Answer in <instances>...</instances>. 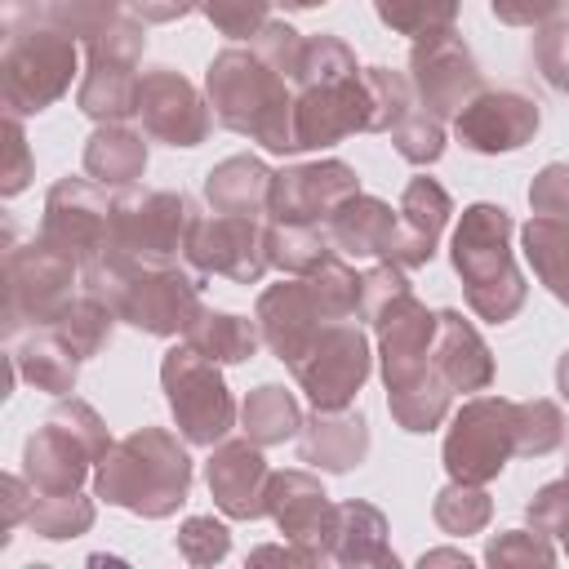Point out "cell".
I'll return each instance as SVG.
<instances>
[{
    "label": "cell",
    "instance_id": "61",
    "mask_svg": "<svg viewBox=\"0 0 569 569\" xmlns=\"http://www.w3.org/2000/svg\"><path fill=\"white\" fill-rule=\"evenodd\" d=\"M565 476H569V471H565Z\"/></svg>",
    "mask_w": 569,
    "mask_h": 569
},
{
    "label": "cell",
    "instance_id": "14",
    "mask_svg": "<svg viewBox=\"0 0 569 569\" xmlns=\"http://www.w3.org/2000/svg\"><path fill=\"white\" fill-rule=\"evenodd\" d=\"M111 204L107 187L93 178H58L44 196V218H40V240L67 253L71 262L89 267L102 258L107 236H111Z\"/></svg>",
    "mask_w": 569,
    "mask_h": 569
},
{
    "label": "cell",
    "instance_id": "20",
    "mask_svg": "<svg viewBox=\"0 0 569 569\" xmlns=\"http://www.w3.org/2000/svg\"><path fill=\"white\" fill-rule=\"evenodd\" d=\"M44 13L53 27L76 36L89 58L138 62L147 49V31H142L147 22L124 0H49Z\"/></svg>",
    "mask_w": 569,
    "mask_h": 569
},
{
    "label": "cell",
    "instance_id": "21",
    "mask_svg": "<svg viewBox=\"0 0 569 569\" xmlns=\"http://www.w3.org/2000/svg\"><path fill=\"white\" fill-rule=\"evenodd\" d=\"M333 507L325 485L302 471V467H289V471H271V485H267V516L276 520V529L298 542L316 565L325 560V547H329V529H333Z\"/></svg>",
    "mask_w": 569,
    "mask_h": 569
},
{
    "label": "cell",
    "instance_id": "39",
    "mask_svg": "<svg viewBox=\"0 0 569 569\" xmlns=\"http://www.w3.org/2000/svg\"><path fill=\"white\" fill-rule=\"evenodd\" d=\"M329 253H338L333 240H329V227H320V222H271V267H280L284 276H307Z\"/></svg>",
    "mask_w": 569,
    "mask_h": 569
},
{
    "label": "cell",
    "instance_id": "23",
    "mask_svg": "<svg viewBox=\"0 0 569 569\" xmlns=\"http://www.w3.org/2000/svg\"><path fill=\"white\" fill-rule=\"evenodd\" d=\"M253 320H258V333L271 347V356L284 360V365H293L302 356V347L316 338V329L325 325L302 276H289V280L262 289L258 307H253Z\"/></svg>",
    "mask_w": 569,
    "mask_h": 569
},
{
    "label": "cell",
    "instance_id": "7",
    "mask_svg": "<svg viewBox=\"0 0 569 569\" xmlns=\"http://www.w3.org/2000/svg\"><path fill=\"white\" fill-rule=\"evenodd\" d=\"M111 431L84 400H62L22 445V476L36 493H71L111 449Z\"/></svg>",
    "mask_w": 569,
    "mask_h": 569
},
{
    "label": "cell",
    "instance_id": "18",
    "mask_svg": "<svg viewBox=\"0 0 569 569\" xmlns=\"http://www.w3.org/2000/svg\"><path fill=\"white\" fill-rule=\"evenodd\" d=\"M351 196H360V178L347 160L293 164V169H280L271 178L267 218L271 222H320L325 227L338 213V204H347Z\"/></svg>",
    "mask_w": 569,
    "mask_h": 569
},
{
    "label": "cell",
    "instance_id": "47",
    "mask_svg": "<svg viewBox=\"0 0 569 569\" xmlns=\"http://www.w3.org/2000/svg\"><path fill=\"white\" fill-rule=\"evenodd\" d=\"M271 0H200V13L231 40H253L271 18Z\"/></svg>",
    "mask_w": 569,
    "mask_h": 569
},
{
    "label": "cell",
    "instance_id": "12",
    "mask_svg": "<svg viewBox=\"0 0 569 569\" xmlns=\"http://www.w3.org/2000/svg\"><path fill=\"white\" fill-rule=\"evenodd\" d=\"M369 365L373 356L365 329L356 320H329L316 329V338L302 347V356L289 369L316 409H342L365 387Z\"/></svg>",
    "mask_w": 569,
    "mask_h": 569
},
{
    "label": "cell",
    "instance_id": "56",
    "mask_svg": "<svg viewBox=\"0 0 569 569\" xmlns=\"http://www.w3.org/2000/svg\"><path fill=\"white\" fill-rule=\"evenodd\" d=\"M418 565H422V569H427V565H462V569H467L471 560H467L462 551H449V547H445V551H427V556H422Z\"/></svg>",
    "mask_w": 569,
    "mask_h": 569
},
{
    "label": "cell",
    "instance_id": "25",
    "mask_svg": "<svg viewBox=\"0 0 569 569\" xmlns=\"http://www.w3.org/2000/svg\"><path fill=\"white\" fill-rule=\"evenodd\" d=\"M369 453V422L360 409L342 405V409H316L311 418H302L298 431V458L320 467V471H351L360 467Z\"/></svg>",
    "mask_w": 569,
    "mask_h": 569
},
{
    "label": "cell",
    "instance_id": "30",
    "mask_svg": "<svg viewBox=\"0 0 569 569\" xmlns=\"http://www.w3.org/2000/svg\"><path fill=\"white\" fill-rule=\"evenodd\" d=\"M147 169V138L124 120H107L84 142V173L102 187H133Z\"/></svg>",
    "mask_w": 569,
    "mask_h": 569
},
{
    "label": "cell",
    "instance_id": "4",
    "mask_svg": "<svg viewBox=\"0 0 569 569\" xmlns=\"http://www.w3.org/2000/svg\"><path fill=\"white\" fill-rule=\"evenodd\" d=\"M93 493L142 520H164L191 493V453L173 431L138 427L102 453L93 467Z\"/></svg>",
    "mask_w": 569,
    "mask_h": 569
},
{
    "label": "cell",
    "instance_id": "33",
    "mask_svg": "<svg viewBox=\"0 0 569 569\" xmlns=\"http://www.w3.org/2000/svg\"><path fill=\"white\" fill-rule=\"evenodd\" d=\"M182 342H191L200 356L218 360V365H244L258 356L262 333L258 320L236 316V311H218V307H200V316L187 325Z\"/></svg>",
    "mask_w": 569,
    "mask_h": 569
},
{
    "label": "cell",
    "instance_id": "58",
    "mask_svg": "<svg viewBox=\"0 0 569 569\" xmlns=\"http://www.w3.org/2000/svg\"><path fill=\"white\" fill-rule=\"evenodd\" d=\"M276 4H284V9H316V4H329V0H276Z\"/></svg>",
    "mask_w": 569,
    "mask_h": 569
},
{
    "label": "cell",
    "instance_id": "41",
    "mask_svg": "<svg viewBox=\"0 0 569 569\" xmlns=\"http://www.w3.org/2000/svg\"><path fill=\"white\" fill-rule=\"evenodd\" d=\"M462 0H373L382 27H391L396 36H413V40H431L440 31L453 27Z\"/></svg>",
    "mask_w": 569,
    "mask_h": 569
},
{
    "label": "cell",
    "instance_id": "26",
    "mask_svg": "<svg viewBox=\"0 0 569 569\" xmlns=\"http://www.w3.org/2000/svg\"><path fill=\"white\" fill-rule=\"evenodd\" d=\"M431 365L449 382V391H485L493 382V356L485 338L476 333L462 311L445 307L436 311V342H431Z\"/></svg>",
    "mask_w": 569,
    "mask_h": 569
},
{
    "label": "cell",
    "instance_id": "59",
    "mask_svg": "<svg viewBox=\"0 0 569 569\" xmlns=\"http://www.w3.org/2000/svg\"><path fill=\"white\" fill-rule=\"evenodd\" d=\"M565 556H569V538H565Z\"/></svg>",
    "mask_w": 569,
    "mask_h": 569
},
{
    "label": "cell",
    "instance_id": "31",
    "mask_svg": "<svg viewBox=\"0 0 569 569\" xmlns=\"http://www.w3.org/2000/svg\"><path fill=\"white\" fill-rule=\"evenodd\" d=\"M138 62H120V58H89L84 80L76 89V107L84 116H93L98 124L107 120H124L138 111Z\"/></svg>",
    "mask_w": 569,
    "mask_h": 569
},
{
    "label": "cell",
    "instance_id": "60",
    "mask_svg": "<svg viewBox=\"0 0 569 569\" xmlns=\"http://www.w3.org/2000/svg\"><path fill=\"white\" fill-rule=\"evenodd\" d=\"M124 4H129V0H124Z\"/></svg>",
    "mask_w": 569,
    "mask_h": 569
},
{
    "label": "cell",
    "instance_id": "24",
    "mask_svg": "<svg viewBox=\"0 0 569 569\" xmlns=\"http://www.w3.org/2000/svg\"><path fill=\"white\" fill-rule=\"evenodd\" d=\"M400 231H396V253L391 262H400L405 271L413 267H427L436 258V244H440V231L449 227V213H453V200L449 191L436 182V178H409V187L400 191Z\"/></svg>",
    "mask_w": 569,
    "mask_h": 569
},
{
    "label": "cell",
    "instance_id": "35",
    "mask_svg": "<svg viewBox=\"0 0 569 569\" xmlns=\"http://www.w3.org/2000/svg\"><path fill=\"white\" fill-rule=\"evenodd\" d=\"M240 427L253 445L271 449V445H284V440H298L302 431V409L293 400V391L276 387V382H262L244 396L240 405Z\"/></svg>",
    "mask_w": 569,
    "mask_h": 569
},
{
    "label": "cell",
    "instance_id": "3",
    "mask_svg": "<svg viewBox=\"0 0 569 569\" xmlns=\"http://www.w3.org/2000/svg\"><path fill=\"white\" fill-rule=\"evenodd\" d=\"M204 93L213 107V120L240 138H253L258 147L276 156L298 151L293 129V80H284L276 67H267L253 49H222L213 53L204 71Z\"/></svg>",
    "mask_w": 569,
    "mask_h": 569
},
{
    "label": "cell",
    "instance_id": "50",
    "mask_svg": "<svg viewBox=\"0 0 569 569\" xmlns=\"http://www.w3.org/2000/svg\"><path fill=\"white\" fill-rule=\"evenodd\" d=\"M400 293H409V276H405V267L378 258V262L360 276V320L373 325V316H378L382 307H391Z\"/></svg>",
    "mask_w": 569,
    "mask_h": 569
},
{
    "label": "cell",
    "instance_id": "9",
    "mask_svg": "<svg viewBox=\"0 0 569 569\" xmlns=\"http://www.w3.org/2000/svg\"><path fill=\"white\" fill-rule=\"evenodd\" d=\"M160 382L187 445L213 449L218 440H227V431L236 427V400L218 373V360L200 356L191 342L169 347L160 360Z\"/></svg>",
    "mask_w": 569,
    "mask_h": 569
},
{
    "label": "cell",
    "instance_id": "5",
    "mask_svg": "<svg viewBox=\"0 0 569 569\" xmlns=\"http://www.w3.org/2000/svg\"><path fill=\"white\" fill-rule=\"evenodd\" d=\"M209 276H200L191 262H164V267H124V262H89L80 267V284L102 293L116 316L151 338L187 333V325L200 316V289Z\"/></svg>",
    "mask_w": 569,
    "mask_h": 569
},
{
    "label": "cell",
    "instance_id": "36",
    "mask_svg": "<svg viewBox=\"0 0 569 569\" xmlns=\"http://www.w3.org/2000/svg\"><path fill=\"white\" fill-rule=\"evenodd\" d=\"M520 244H525V258H529L533 276L547 284V293L569 307V222L533 213L520 231Z\"/></svg>",
    "mask_w": 569,
    "mask_h": 569
},
{
    "label": "cell",
    "instance_id": "51",
    "mask_svg": "<svg viewBox=\"0 0 569 569\" xmlns=\"http://www.w3.org/2000/svg\"><path fill=\"white\" fill-rule=\"evenodd\" d=\"M525 516H529V525H533L538 533H547V538H569V476L547 480V485L529 498Z\"/></svg>",
    "mask_w": 569,
    "mask_h": 569
},
{
    "label": "cell",
    "instance_id": "49",
    "mask_svg": "<svg viewBox=\"0 0 569 569\" xmlns=\"http://www.w3.org/2000/svg\"><path fill=\"white\" fill-rule=\"evenodd\" d=\"M249 49H253L267 67H276L284 80H298V67H302V49H307V40H302L289 22H267V27L249 40Z\"/></svg>",
    "mask_w": 569,
    "mask_h": 569
},
{
    "label": "cell",
    "instance_id": "55",
    "mask_svg": "<svg viewBox=\"0 0 569 569\" xmlns=\"http://www.w3.org/2000/svg\"><path fill=\"white\" fill-rule=\"evenodd\" d=\"M249 560L253 565H267V560H284V565H316L298 542H289L284 538V547H258V551H249Z\"/></svg>",
    "mask_w": 569,
    "mask_h": 569
},
{
    "label": "cell",
    "instance_id": "40",
    "mask_svg": "<svg viewBox=\"0 0 569 569\" xmlns=\"http://www.w3.org/2000/svg\"><path fill=\"white\" fill-rule=\"evenodd\" d=\"M493 516V498L485 493V485H467V480H449L436 502H431V520L449 533V538H467L480 533Z\"/></svg>",
    "mask_w": 569,
    "mask_h": 569
},
{
    "label": "cell",
    "instance_id": "45",
    "mask_svg": "<svg viewBox=\"0 0 569 569\" xmlns=\"http://www.w3.org/2000/svg\"><path fill=\"white\" fill-rule=\"evenodd\" d=\"M173 547H178V556L187 565H218L231 551V529L222 520H213V516H187L178 538H173Z\"/></svg>",
    "mask_w": 569,
    "mask_h": 569
},
{
    "label": "cell",
    "instance_id": "48",
    "mask_svg": "<svg viewBox=\"0 0 569 569\" xmlns=\"http://www.w3.org/2000/svg\"><path fill=\"white\" fill-rule=\"evenodd\" d=\"M485 560L489 565H551L556 560V547L547 533H529V529H502L489 538L485 547Z\"/></svg>",
    "mask_w": 569,
    "mask_h": 569
},
{
    "label": "cell",
    "instance_id": "37",
    "mask_svg": "<svg viewBox=\"0 0 569 569\" xmlns=\"http://www.w3.org/2000/svg\"><path fill=\"white\" fill-rule=\"evenodd\" d=\"M307 293L320 311V320H356L360 316V276L342 253H329L320 267H311L307 276Z\"/></svg>",
    "mask_w": 569,
    "mask_h": 569
},
{
    "label": "cell",
    "instance_id": "13",
    "mask_svg": "<svg viewBox=\"0 0 569 569\" xmlns=\"http://www.w3.org/2000/svg\"><path fill=\"white\" fill-rule=\"evenodd\" d=\"M187 262L200 276H227L236 284H258L271 267V218L244 213H200Z\"/></svg>",
    "mask_w": 569,
    "mask_h": 569
},
{
    "label": "cell",
    "instance_id": "19",
    "mask_svg": "<svg viewBox=\"0 0 569 569\" xmlns=\"http://www.w3.org/2000/svg\"><path fill=\"white\" fill-rule=\"evenodd\" d=\"M542 124V111L529 93L520 89H480L458 116H453V133L467 151L480 156H502V151H520L525 142H533Z\"/></svg>",
    "mask_w": 569,
    "mask_h": 569
},
{
    "label": "cell",
    "instance_id": "15",
    "mask_svg": "<svg viewBox=\"0 0 569 569\" xmlns=\"http://www.w3.org/2000/svg\"><path fill=\"white\" fill-rule=\"evenodd\" d=\"M409 80H413L418 102L431 116H440V120L458 116L485 89L476 53L467 49V40L453 27L431 36V40H413V49H409Z\"/></svg>",
    "mask_w": 569,
    "mask_h": 569
},
{
    "label": "cell",
    "instance_id": "2",
    "mask_svg": "<svg viewBox=\"0 0 569 569\" xmlns=\"http://www.w3.org/2000/svg\"><path fill=\"white\" fill-rule=\"evenodd\" d=\"M373 102L365 71L356 67V53L338 36H311L302 49V67L293 80V129L298 151L307 147H333L351 133H369Z\"/></svg>",
    "mask_w": 569,
    "mask_h": 569
},
{
    "label": "cell",
    "instance_id": "17",
    "mask_svg": "<svg viewBox=\"0 0 569 569\" xmlns=\"http://www.w3.org/2000/svg\"><path fill=\"white\" fill-rule=\"evenodd\" d=\"M142 129L156 138V142H169V147H200L213 129V107L209 98H200V89L173 71V67H151L142 71L138 80V111Z\"/></svg>",
    "mask_w": 569,
    "mask_h": 569
},
{
    "label": "cell",
    "instance_id": "1",
    "mask_svg": "<svg viewBox=\"0 0 569 569\" xmlns=\"http://www.w3.org/2000/svg\"><path fill=\"white\" fill-rule=\"evenodd\" d=\"M0 98L4 116L53 107L76 76L80 40L49 22L36 0H0Z\"/></svg>",
    "mask_w": 569,
    "mask_h": 569
},
{
    "label": "cell",
    "instance_id": "34",
    "mask_svg": "<svg viewBox=\"0 0 569 569\" xmlns=\"http://www.w3.org/2000/svg\"><path fill=\"white\" fill-rule=\"evenodd\" d=\"M116 320H120L116 307H111L102 293H93V289L80 284V293H71V298L62 302V311L49 320V329H53L80 360H89V356H98V351L111 342Z\"/></svg>",
    "mask_w": 569,
    "mask_h": 569
},
{
    "label": "cell",
    "instance_id": "43",
    "mask_svg": "<svg viewBox=\"0 0 569 569\" xmlns=\"http://www.w3.org/2000/svg\"><path fill=\"white\" fill-rule=\"evenodd\" d=\"M391 147H396V156L409 160V164H436V160L445 156V120L431 116V111L418 102V107H409V111L396 120Z\"/></svg>",
    "mask_w": 569,
    "mask_h": 569
},
{
    "label": "cell",
    "instance_id": "29",
    "mask_svg": "<svg viewBox=\"0 0 569 569\" xmlns=\"http://www.w3.org/2000/svg\"><path fill=\"white\" fill-rule=\"evenodd\" d=\"M271 178H276V169H267L258 156H227L204 173V200L213 213L267 218Z\"/></svg>",
    "mask_w": 569,
    "mask_h": 569
},
{
    "label": "cell",
    "instance_id": "53",
    "mask_svg": "<svg viewBox=\"0 0 569 569\" xmlns=\"http://www.w3.org/2000/svg\"><path fill=\"white\" fill-rule=\"evenodd\" d=\"M4 147H9V160H4V182L0 191L4 196H18L27 182H31V151H27V133H22V116H4Z\"/></svg>",
    "mask_w": 569,
    "mask_h": 569
},
{
    "label": "cell",
    "instance_id": "44",
    "mask_svg": "<svg viewBox=\"0 0 569 569\" xmlns=\"http://www.w3.org/2000/svg\"><path fill=\"white\" fill-rule=\"evenodd\" d=\"M365 84H369V102H373V120H369V133H391L396 120L418 107V93H413V80L405 71H391V67H365Z\"/></svg>",
    "mask_w": 569,
    "mask_h": 569
},
{
    "label": "cell",
    "instance_id": "8",
    "mask_svg": "<svg viewBox=\"0 0 569 569\" xmlns=\"http://www.w3.org/2000/svg\"><path fill=\"white\" fill-rule=\"evenodd\" d=\"M200 222V209L182 191H124L111 204V236L102 258L124 267H164L187 262L191 231Z\"/></svg>",
    "mask_w": 569,
    "mask_h": 569
},
{
    "label": "cell",
    "instance_id": "46",
    "mask_svg": "<svg viewBox=\"0 0 569 569\" xmlns=\"http://www.w3.org/2000/svg\"><path fill=\"white\" fill-rule=\"evenodd\" d=\"M533 62L551 89H569V13L533 27Z\"/></svg>",
    "mask_w": 569,
    "mask_h": 569
},
{
    "label": "cell",
    "instance_id": "22",
    "mask_svg": "<svg viewBox=\"0 0 569 569\" xmlns=\"http://www.w3.org/2000/svg\"><path fill=\"white\" fill-rule=\"evenodd\" d=\"M204 480H209V493H213L222 516H231V520L267 516L271 467L262 458V445H253L249 436L244 440H218L209 462H204Z\"/></svg>",
    "mask_w": 569,
    "mask_h": 569
},
{
    "label": "cell",
    "instance_id": "27",
    "mask_svg": "<svg viewBox=\"0 0 569 569\" xmlns=\"http://www.w3.org/2000/svg\"><path fill=\"white\" fill-rule=\"evenodd\" d=\"M325 227H329V240L342 258H382V262H391L400 213L387 200L360 191L347 204H338V213Z\"/></svg>",
    "mask_w": 569,
    "mask_h": 569
},
{
    "label": "cell",
    "instance_id": "38",
    "mask_svg": "<svg viewBox=\"0 0 569 569\" xmlns=\"http://www.w3.org/2000/svg\"><path fill=\"white\" fill-rule=\"evenodd\" d=\"M31 533L40 538H80L89 525H93V498H84L80 489L71 493H36L31 489V502H27V520H22Z\"/></svg>",
    "mask_w": 569,
    "mask_h": 569
},
{
    "label": "cell",
    "instance_id": "6",
    "mask_svg": "<svg viewBox=\"0 0 569 569\" xmlns=\"http://www.w3.org/2000/svg\"><path fill=\"white\" fill-rule=\"evenodd\" d=\"M449 258H453V271L462 280L467 307L480 320L507 325L525 307L529 284L511 258V213L502 204H489V200L467 204L462 222L453 227Z\"/></svg>",
    "mask_w": 569,
    "mask_h": 569
},
{
    "label": "cell",
    "instance_id": "57",
    "mask_svg": "<svg viewBox=\"0 0 569 569\" xmlns=\"http://www.w3.org/2000/svg\"><path fill=\"white\" fill-rule=\"evenodd\" d=\"M556 391H560V396L569 400V351H565V356L556 360Z\"/></svg>",
    "mask_w": 569,
    "mask_h": 569
},
{
    "label": "cell",
    "instance_id": "10",
    "mask_svg": "<svg viewBox=\"0 0 569 569\" xmlns=\"http://www.w3.org/2000/svg\"><path fill=\"white\" fill-rule=\"evenodd\" d=\"M445 471L449 480L489 485L516 458V400L471 396L445 431Z\"/></svg>",
    "mask_w": 569,
    "mask_h": 569
},
{
    "label": "cell",
    "instance_id": "52",
    "mask_svg": "<svg viewBox=\"0 0 569 569\" xmlns=\"http://www.w3.org/2000/svg\"><path fill=\"white\" fill-rule=\"evenodd\" d=\"M529 209L538 218H560L569 222V164L551 160L538 169V178L529 182Z\"/></svg>",
    "mask_w": 569,
    "mask_h": 569
},
{
    "label": "cell",
    "instance_id": "42",
    "mask_svg": "<svg viewBox=\"0 0 569 569\" xmlns=\"http://www.w3.org/2000/svg\"><path fill=\"white\" fill-rule=\"evenodd\" d=\"M565 445V413L556 400H516V453L542 458Z\"/></svg>",
    "mask_w": 569,
    "mask_h": 569
},
{
    "label": "cell",
    "instance_id": "28",
    "mask_svg": "<svg viewBox=\"0 0 569 569\" xmlns=\"http://www.w3.org/2000/svg\"><path fill=\"white\" fill-rule=\"evenodd\" d=\"M325 565H396V551L387 542V516L373 502H338Z\"/></svg>",
    "mask_w": 569,
    "mask_h": 569
},
{
    "label": "cell",
    "instance_id": "32",
    "mask_svg": "<svg viewBox=\"0 0 569 569\" xmlns=\"http://www.w3.org/2000/svg\"><path fill=\"white\" fill-rule=\"evenodd\" d=\"M9 365L18 369V378L22 382H31L36 391H49V396H67V391H76V373H80V356L49 329V325H40V329H31L18 347H13V356H9Z\"/></svg>",
    "mask_w": 569,
    "mask_h": 569
},
{
    "label": "cell",
    "instance_id": "16",
    "mask_svg": "<svg viewBox=\"0 0 569 569\" xmlns=\"http://www.w3.org/2000/svg\"><path fill=\"white\" fill-rule=\"evenodd\" d=\"M373 333H378V360H382L387 396L440 378L436 365H431L436 311H427V307L413 298V289L400 293L391 307H382V311L373 316Z\"/></svg>",
    "mask_w": 569,
    "mask_h": 569
},
{
    "label": "cell",
    "instance_id": "11",
    "mask_svg": "<svg viewBox=\"0 0 569 569\" xmlns=\"http://www.w3.org/2000/svg\"><path fill=\"white\" fill-rule=\"evenodd\" d=\"M76 271L67 253L44 244L40 236L31 244H18L4 253V338H18L27 325H49L62 302L76 293Z\"/></svg>",
    "mask_w": 569,
    "mask_h": 569
},
{
    "label": "cell",
    "instance_id": "54",
    "mask_svg": "<svg viewBox=\"0 0 569 569\" xmlns=\"http://www.w3.org/2000/svg\"><path fill=\"white\" fill-rule=\"evenodd\" d=\"M569 0H489L493 18L507 27H542L547 18H556Z\"/></svg>",
    "mask_w": 569,
    "mask_h": 569
}]
</instances>
